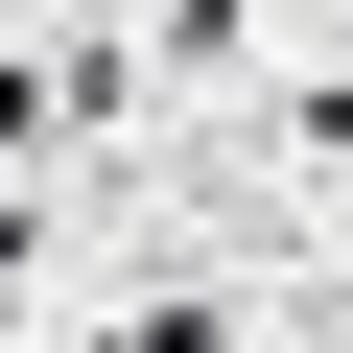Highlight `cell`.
Listing matches in <instances>:
<instances>
[{
  "label": "cell",
  "mask_w": 353,
  "mask_h": 353,
  "mask_svg": "<svg viewBox=\"0 0 353 353\" xmlns=\"http://www.w3.org/2000/svg\"><path fill=\"white\" fill-rule=\"evenodd\" d=\"M189 24H236V0H189Z\"/></svg>",
  "instance_id": "cell-2"
},
{
  "label": "cell",
  "mask_w": 353,
  "mask_h": 353,
  "mask_svg": "<svg viewBox=\"0 0 353 353\" xmlns=\"http://www.w3.org/2000/svg\"><path fill=\"white\" fill-rule=\"evenodd\" d=\"M0 283H24V189H0Z\"/></svg>",
  "instance_id": "cell-1"
}]
</instances>
